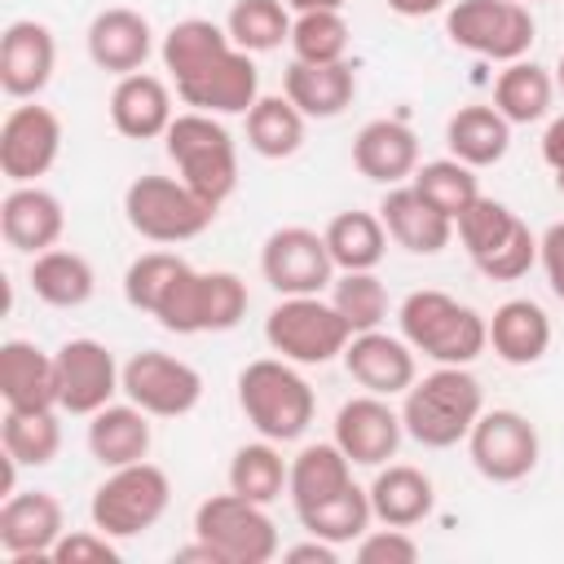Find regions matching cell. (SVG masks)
Segmentation results:
<instances>
[{
	"label": "cell",
	"mask_w": 564,
	"mask_h": 564,
	"mask_svg": "<svg viewBox=\"0 0 564 564\" xmlns=\"http://www.w3.org/2000/svg\"><path fill=\"white\" fill-rule=\"evenodd\" d=\"M163 70L176 97L203 115H247L260 97V70L225 26L207 18H181L159 44Z\"/></svg>",
	"instance_id": "6da1fadb"
},
{
	"label": "cell",
	"mask_w": 564,
	"mask_h": 564,
	"mask_svg": "<svg viewBox=\"0 0 564 564\" xmlns=\"http://www.w3.org/2000/svg\"><path fill=\"white\" fill-rule=\"evenodd\" d=\"M480 410H485L480 379L467 366H436L432 375L405 388L401 423H405V436H414L423 449H449L467 441Z\"/></svg>",
	"instance_id": "7a4b0ae2"
},
{
	"label": "cell",
	"mask_w": 564,
	"mask_h": 564,
	"mask_svg": "<svg viewBox=\"0 0 564 564\" xmlns=\"http://www.w3.org/2000/svg\"><path fill=\"white\" fill-rule=\"evenodd\" d=\"M401 339L436 366H471L489 348V317L445 291H410L397 308Z\"/></svg>",
	"instance_id": "3957f363"
},
{
	"label": "cell",
	"mask_w": 564,
	"mask_h": 564,
	"mask_svg": "<svg viewBox=\"0 0 564 564\" xmlns=\"http://www.w3.org/2000/svg\"><path fill=\"white\" fill-rule=\"evenodd\" d=\"M238 405L264 441L286 445L308 432L317 397H313L308 379L295 370V361L260 357V361H247L238 375Z\"/></svg>",
	"instance_id": "277c9868"
},
{
	"label": "cell",
	"mask_w": 564,
	"mask_h": 564,
	"mask_svg": "<svg viewBox=\"0 0 564 564\" xmlns=\"http://www.w3.org/2000/svg\"><path fill=\"white\" fill-rule=\"evenodd\" d=\"M163 145H167V159L176 163V176L207 203L220 207L238 189V145L216 115H203V110L176 115L172 128L163 132Z\"/></svg>",
	"instance_id": "5b68a950"
},
{
	"label": "cell",
	"mask_w": 564,
	"mask_h": 564,
	"mask_svg": "<svg viewBox=\"0 0 564 564\" xmlns=\"http://www.w3.org/2000/svg\"><path fill=\"white\" fill-rule=\"evenodd\" d=\"M167 502H172L167 471L141 458V463H128V467H110V476L93 489L88 516H93V529L123 542V538H137V533L154 529L163 520Z\"/></svg>",
	"instance_id": "8992f818"
},
{
	"label": "cell",
	"mask_w": 564,
	"mask_h": 564,
	"mask_svg": "<svg viewBox=\"0 0 564 564\" xmlns=\"http://www.w3.org/2000/svg\"><path fill=\"white\" fill-rule=\"evenodd\" d=\"M216 203L194 194L181 176H137L123 189V216L145 242H189L216 220Z\"/></svg>",
	"instance_id": "52a82bcc"
},
{
	"label": "cell",
	"mask_w": 564,
	"mask_h": 564,
	"mask_svg": "<svg viewBox=\"0 0 564 564\" xmlns=\"http://www.w3.org/2000/svg\"><path fill=\"white\" fill-rule=\"evenodd\" d=\"M264 339L278 357H286L295 366H326V361L344 357L352 326L339 317V308L330 300L282 295V304H273L264 317Z\"/></svg>",
	"instance_id": "ba28073f"
},
{
	"label": "cell",
	"mask_w": 564,
	"mask_h": 564,
	"mask_svg": "<svg viewBox=\"0 0 564 564\" xmlns=\"http://www.w3.org/2000/svg\"><path fill=\"white\" fill-rule=\"evenodd\" d=\"M194 538H203L220 564H269L282 542L278 524L269 520L264 502H251L242 494H212L194 511Z\"/></svg>",
	"instance_id": "9c48e42d"
},
{
	"label": "cell",
	"mask_w": 564,
	"mask_h": 564,
	"mask_svg": "<svg viewBox=\"0 0 564 564\" xmlns=\"http://www.w3.org/2000/svg\"><path fill=\"white\" fill-rule=\"evenodd\" d=\"M445 35L476 57L520 62L538 40V22L520 0H458L445 9Z\"/></svg>",
	"instance_id": "30bf717a"
},
{
	"label": "cell",
	"mask_w": 564,
	"mask_h": 564,
	"mask_svg": "<svg viewBox=\"0 0 564 564\" xmlns=\"http://www.w3.org/2000/svg\"><path fill=\"white\" fill-rule=\"evenodd\" d=\"M123 397L150 419H181L203 401V375L159 348H141L123 361Z\"/></svg>",
	"instance_id": "8fae6325"
},
{
	"label": "cell",
	"mask_w": 564,
	"mask_h": 564,
	"mask_svg": "<svg viewBox=\"0 0 564 564\" xmlns=\"http://www.w3.org/2000/svg\"><path fill=\"white\" fill-rule=\"evenodd\" d=\"M538 427L520 410H480L467 432V454L476 471L494 485H516L538 467Z\"/></svg>",
	"instance_id": "7c38bea8"
},
{
	"label": "cell",
	"mask_w": 564,
	"mask_h": 564,
	"mask_svg": "<svg viewBox=\"0 0 564 564\" xmlns=\"http://www.w3.org/2000/svg\"><path fill=\"white\" fill-rule=\"evenodd\" d=\"M260 273L278 295H317L335 282V260L326 234L304 225H282L260 247Z\"/></svg>",
	"instance_id": "4fadbf2b"
},
{
	"label": "cell",
	"mask_w": 564,
	"mask_h": 564,
	"mask_svg": "<svg viewBox=\"0 0 564 564\" xmlns=\"http://www.w3.org/2000/svg\"><path fill=\"white\" fill-rule=\"evenodd\" d=\"M57 410L66 414H97L101 405L123 392V366H115V352L101 339H66L57 352Z\"/></svg>",
	"instance_id": "5bb4252c"
},
{
	"label": "cell",
	"mask_w": 564,
	"mask_h": 564,
	"mask_svg": "<svg viewBox=\"0 0 564 564\" xmlns=\"http://www.w3.org/2000/svg\"><path fill=\"white\" fill-rule=\"evenodd\" d=\"M62 154V119L48 106H13L0 123V172L13 185H35Z\"/></svg>",
	"instance_id": "9a60e30c"
},
{
	"label": "cell",
	"mask_w": 564,
	"mask_h": 564,
	"mask_svg": "<svg viewBox=\"0 0 564 564\" xmlns=\"http://www.w3.org/2000/svg\"><path fill=\"white\" fill-rule=\"evenodd\" d=\"M62 533H66V516L48 489L9 494L0 502V551L9 555V564L53 560V546Z\"/></svg>",
	"instance_id": "2e32d148"
},
{
	"label": "cell",
	"mask_w": 564,
	"mask_h": 564,
	"mask_svg": "<svg viewBox=\"0 0 564 564\" xmlns=\"http://www.w3.org/2000/svg\"><path fill=\"white\" fill-rule=\"evenodd\" d=\"M401 436H405L401 414L375 392L344 401L335 414V445L352 458V467H383L397 454Z\"/></svg>",
	"instance_id": "e0dca14e"
},
{
	"label": "cell",
	"mask_w": 564,
	"mask_h": 564,
	"mask_svg": "<svg viewBox=\"0 0 564 564\" xmlns=\"http://www.w3.org/2000/svg\"><path fill=\"white\" fill-rule=\"evenodd\" d=\"M57 66V40L44 22L18 18L0 35V88L18 101L40 97Z\"/></svg>",
	"instance_id": "ac0fdd59"
},
{
	"label": "cell",
	"mask_w": 564,
	"mask_h": 564,
	"mask_svg": "<svg viewBox=\"0 0 564 564\" xmlns=\"http://www.w3.org/2000/svg\"><path fill=\"white\" fill-rule=\"evenodd\" d=\"M344 370L375 397H397L414 383L419 366H414V348L388 330H357L344 348Z\"/></svg>",
	"instance_id": "d6986e66"
},
{
	"label": "cell",
	"mask_w": 564,
	"mask_h": 564,
	"mask_svg": "<svg viewBox=\"0 0 564 564\" xmlns=\"http://www.w3.org/2000/svg\"><path fill=\"white\" fill-rule=\"evenodd\" d=\"M88 57L93 66L110 70V75H137L145 66V57L154 53V31L145 22V13L137 9H101L93 22H88Z\"/></svg>",
	"instance_id": "ffe728a7"
},
{
	"label": "cell",
	"mask_w": 564,
	"mask_h": 564,
	"mask_svg": "<svg viewBox=\"0 0 564 564\" xmlns=\"http://www.w3.org/2000/svg\"><path fill=\"white\" fill-rule=\"evenodd\" d=\"M0 397L4 410H57V357L31 339H4Z\"/></svg>",
	"instance_id": "44dd1931"
},
{
	"label": "cell",
	"mask_w": 564,
	"mask_h": 564,
	"mask_svg": "<svg viewBox=\"0 0 564 564\" xmlns=\"http://www.w3.org/2000/svg\"><path fill=\"white\" fill-rule=\"evenodd\" d=\"M66 229V212L57 203V194H48L44 185H13L0 203V234L13 251L40 256L48 247H57Z\"/></svg>",
	"instance_id": "7402d4cb"
},
{
	"label": "cell",
	"mask_w": 564,
	"mask_h": 564,
	"mask_svg": "<svg viewBox=\"0 0 564 564\" xmlns=\"http://www.w3.org/2000/svg\"><path fill=\"white\" fill-rule=\"evenodd\" d=\"M379 220H383L388 238L397 247H405L410 256H436L454 238V220L445 212H436L414 185H392L379 203Z\"/></svg>",
	"instance_id": "603a6c76"
},
{
	"label": "cell",
	"mask_w": 564,
	"mask_h": 564,
	"mask_svg": "<svg viewBox=\"0 0 564 564\" xmlns=\"http://www.w3.org/2000/svg\"><path fill=\"white\" fill-rule=\"evenodd\" d=\"M352 163L375 185H401L419 167V137L401 119H370L352 141Z\"/></svg>",
	"instance_id": "cb8c5ba5"
},
{
	"label": "cell",
	"mask_w": 564,
	"mask_h": 564,
	"mask_svg": "<svg viewBox=\"0 0 564 564\" xmlns=\"http://www.w3.org/2000/svg\"><path fill=\"white\" fill-rule=\"evenodd\" d=\"M176 110H172V88L159 75H119L115 93H110V123L119 137L128 141H154L172 128Z\"/></svg>",
	"instance_id": "d4e9b609"
},
{
	"label": "cell",
	"mask_w": 564,
	"mask_h": 564,
	"mask_svg": "<svg viewBox=\"0 0 564 564\" xmlns=\"http://www.w3.org/2000/svg\"><path fill=\"white\" fill-rule=\"evenodd\" d=\"M282 93L300 106L304 119H335L357 97V70L348 62H300L282 70Z\"/></svg>",
	"instance_id": "484cf974"
},
{
	"label": "cell",
	"mask_w": 564,
	"mask_h": 564,
	"mask_svg": "<svg viewBox=\"0 0 564 564\" xmlns=\"http://www.w3.org/2000/svg\"><path fill=\"white\" fill-rule=\"evenodd\" d=\"M489 348L507 366H533L551 348V317L533 300H507L489 317Z\"/></svg>",
	"instance_id": "4316f807"
},
{
	"label": "cell",
	"mask_w": 564,
	"mask_h": 564,
	"mask_svg": "<svg viewBox=\"0 0 564 564\" xmlns=\"http://www.w3.org/2000/svg\"><path fill=\"white\" fill-rule=\"evenodd\" d=\"M370 511L379 524H397V529H414L432 516L436 507V489L432 480L410 467V463H388L375 480H370Z\"/></svg>",
	"instance_id": "83f0119b"
},
{
	"label": "cell",
	"mask_w": 564,
	"mask_h": 564,
	"mask_svg": "<svg viewBox=\"0 0 564 564\" xmlns=\"http://www.w3.org/2000/svg\"><path fill=\"white\" fill-rule=\"evenodd\" d=\"M88 454L110 471V467H128L141 463L150 454V414L132 401L123 405H101L88 423Z\"/></svg>",
	"instance_id": "f1b7e54d"
},
{
	"label": "cell",
	"mask_w": 564,
	"mask_h": 564,
	"mask_svg": "<svg viewBox=\"0 0 564 564\" xmlns=\"http://www.w3.org/2000/svg\"><path fill=\"white\" fill-rule=\"evenodd\" d=\"M445 145L467 167H489L511 150V123L494 106H458L445 123Z\"/></svg>",
	"instance_id": "f546056e"
},
{
	"label": "cell",
	"mask_w": 564,
	"mask_h": 564,
	"mask_svg": "<svg viewBox=\"0 0 564 564\" xmlns=\"http://www.w3.org/2000/svg\"><path fill=\"white\" fill-rule=\"evenodd\" d=\"M31 291L53 308H79L97 291V273L79 251L48 247L31 260Z\"/></svg>",
	"instance_id": "4dcf8cb0"
},
{
	"label": "cell",
	"mask_w": 564,
	"mask_h": 564,
	"mask_svg": "<svg viewBox=\"0 0 564 564\" xmlns=\"http://www.w3.org/2000/svg\"><path fill=\"white\" fill-rule=\"evenodd\" d=\"M247 145L260 159H291L304 145V115L286 93H260L247 110Z\"/></svg>",
	"instance_id": "1f68e13d"
},
{
	"label": "cell",
	"mask_w": 564,
	"mask_h": 564,
	"mask_svg": "<svg viewBox=\"0 0 564 564\" xmlns=\"http://www.w3.org/2000/svg\"><path fill=\"white\" fill-rule=\"evenodd\" d=\"M352 485V458L335 445V441H317V445H304L295 458H291V480H286V494L295 507H308V502H322L339 489Z\"/></svg>",
	"instance_id": "d6a6232c"
},
{
	"label": "cell",
	"mask_w": 564,
	"mask_h": 564,
	"mask_svg": "<svg viewBox=\"0 0 564 564\" xmlns=\"http://www.w3.org/2000/svg\"><path fill=\"white\" fill-rule=\"evenodd\" d=\"M330 260L339 273H357V269H375L388 251V229L379 220V212H339L330 216V225L322 229Z\"/></svg>",
	"instance_id": "836d02e7"
},
{
	"label": "cell",
	"mask_w": 564,
	"mask_h": 564,
	"mask_svg": "<svg viewBox=\"0 0 564 564\" xmlns=\"http://www.w3.org/2000/svg\"><path fill=\"white\" fill-rule=\"evenodd\" d=\"M551 97H555L551 70L538 66V62H524V57L507 62V70L494 84V110L507 123H538L551 110Z\"/></svg>",
	"instance_id": "e575fe53"
},
{
	"label": "cell",
	"mask_w": 564,
	"mask_h": 564,
	"mask_svg": "<svg viewBox=\"0 0 564 564\" xmlns=\"http://www.w3.org/2000/svg\"><path fill=\"white\" fill-rule=\"evenodd\" d=\"M295 516H300L304 533L326 538V542H335V546L357 542V538L370 529V520H375V511H370V494L357 489V485H348V489H339V494H330V498H322V502L295 507Z\"/></svg>",
	"instance_id": "d590c367"
},
{
	"label": "cell",
	"mask_w": 564,
	"mask_h": 564,
	"mask_svg": "<svg viewBox=\"0 0 564 564\" xmlns=\"http://www.w3.org/2000/svg\"><path fill=\"white\" fill-rule=\"evenodd\" d=\"M291 480V463H282L278 454V441H251V445H238L234 458H229V489L251 498V502H278L282 489Z\"/></svg>",
	"instance_id": "8d00e7d4"
},
{
	"label": "cell",
	"mask_w": 564,
	"mask_h": 564,
	"mask_svg": "<svg viewBox=\"0 0 564 564\" xmlns=\"http://www.w3.org/2000/svg\"><path fill=\"white\" fill-rule=\"evenodd\" d=\"M0 445L22 467H48L62 449V423L57 410H4Z\"/></svg>",
	"instance_id": "74e56055"
},
{
	"label": "cell",
	"mask_w": 564,
	"mask_h": 564,
	"mask_svg": "<svg viewBox=\"0 0 564 564\" xmlns=\"http://www.w3.org/2000/svg\"><path fill=\"white\" fill-rule=\"evenodd\" d=\"M291 4L286 0H234L225 31L238 48L247 53H269L282 48V40H291Z\"/></svg>",
	"instance_id": "f35d334b"
},
{
	"label": "cell",
	"mask_w": 564,
	"mask_h": 564,
	"mask_svg": "<svg viewBox=\"0 0 564 564\" xmlns=\"http://www.w3.org/2000/svg\"><path fill=\"white\" fill-rule=\"evenodd\" d=\"M410 185L436 207V212H445L449 220H458L476 198H480V185H476V167H467L463 159H432V163H423V167H414V176H410Z\"/></svg>",
	"instance_id": "ab89813d"
},
{
	"label": "cell",
	"mask_w": 564,
	"mask_h": 564,
	"mask_svg": "<svg viewBox=\"0 0 564 564\" xmlns=\"http://www.w3.org/2000/svg\"><path fill=\"white\" fill-rule=\"evenodd\" d=\"M524 220L507 207V203H498V198H489V194H480L458 220H454V229H458V242H463V251L471 256V264H480V260H489L516 229H520Z\"/></svg>",
	"instance_id": "60d3db41"
},
{
	"label": "cell",
	"mask_w": 564,
	"mask_h": 564,
	"mask_svg": "<svg viewBox=\"0 0 564 564\" xmlns=\"http://www.w3.org/2000/svg\"><path fill=\"white\" fill-rule=\"evenodd\" d=\"M291 53L300 62H344L348 57V22L339 9H308L291 22Z\"/></svg>",
	"instance_id": "b9f144b4"
},
{
	"label": "cell",
	"mask_w": 564,
	"mask_h": 564,
	"mask_svg": "<svg viewBox=\"0 0 564 564\" xmlns=\"http://www.w3.org/2000/svg\"><path fill=\"white\" fill-rule=\"evenodd\" d=\"M330 304H335L339 317L352 326V335H357V330H375V326H383V317H388V291H383V282L375 278V269L339 273V278L330 282Z\"/></svg>",
	"instance_id": "7bdbcfd3"
},
{
	"label": "cell",
	"mask_w": 564,
	"mask_h": 564,
	"mask_svg": "<svg viewBox=\"0 0 564 564\" xmlns=\"http://www.w3.org/2000/svg\"><path fill=\"white\" fill-rule=\"evenodd\" d=\"M189 260H181L176 251H145L128 264L123 273V300L137 308V313H154L159 295L172 286V278L185 269Z\"/></svg>",
	"instance_id": "ee69618b"
},
{
	"label": "cell",
	"mask_w": 564,
	"mask_h": 564,
	"mask_svg": "<svg viewBox=\"0 0 564 564\" xmlns=\"http://www.w3.org/2000/svg\"><path fill=\"white\" fill-rule=\"evenodd\" d=\"M247 317V282L229 269H203V335L234 330Z\"/></svg>",
	"instance_id": "f6af8a7d"
},
{
	"label": "cell",
	"mask_w": 564,
	"mask_h": 564,
	"mask_svg": "<svg viewBox=\"0 0 564 564\" xmlns=\"http://www.w3.org/2000/svg\"><path fill=\"white\" fill-rule=\"evenodd\" d=\"M533 264H538V238H533L529 225H520V229H516L489 260H480L476 269H480L485 278H494V282H516V278H524Z\"/></svg>",
	"instance_id": "bcb514c9"
},
{
	"label": "cell",
	"mask_w": 564,
	"mask_h": 564,
	"mask_svg": "<svg viewBox=\"0 0 564 564\" xmlns=\"http://www.w3.org/2000/svg\"><path fill=\"white\" fill-rule=\"evenodd\" d=\"M357 560L361 564H414L419 560V542L405 529H397V524L366 529L357 538Z\"/></svg>",
	"instance_id": "7dc6e473"
},
{
	"label": "cell",
	"mask_w": 564,
	"mask_h": 564,
	"mask_svg": "<svg viewBox=\"0 0 564 564\" xmlns=\"http://www.w3.org/2000/svg\"><path fill=\"white\" fill-rule=\"evenodd\" d=\"M53 560L57 564H119V546L101 529H75L57 538Z\"/></svg>",
	"instance_id": "c3c4849f"
},
{
	"label": "cell",
	"mask_w": 564,
	"mask_h": 564,
	"mask_svg": "<svg viewBox=\"0 0 564 564\" xmlns=\"http://www.w3.org/2000/svg\"><path fill=\"white\" fill-rule=\"evenodd\" d=\"M538 260H542V273L551 282V291L564 300V220H555L542 238H538Z\"/></svg>",
	"instance_id": "681fc988"
},
{
	"label": "cell",
	"mask_w": 564,
	"mask_h": 564,
	"mask_svg": "<svg viewBox=\"0 0 564 564\" xmlns=\"http://www.w3.org/2000/svg\"><path fill=\"white\" fill-rule=\"evenodd\" d=\"M282 560H286V564H335V560H339V546L326 542V538H313V533H308V542L286 546Z\"/></svg>",
	"instance_id": "f907efd6"
},
{
	"label": "cell",
	"mask_w": 564,
	"mask_h": 564,
	"mask_svg": "<svg viewBox=\"0 0 564 564\" xmlns=\"http://www.w3.org/2000/svg\"><path fill=\"white\" fill-rule=\"evenodd\" d=\"M542 159L551 172H564V115H555L542 132Z\"/></svg>",
	"instance_id": "816d5d0a"
},
{
	"label": "cell",
	"mask_w": 564,
	"mask_h": 564,
	"mask_svg": "<svg viewBox=\"0 0 564 564\" xmlns=\"http://www.w3.org/2000/svg\"><path fill=\"white\" fill-rule=\"evenodd\" d=\"M383 4L401 18H427V13H441L449 0H383Z\"/></svg>",
	"instance_id": "f5cc1de1"
},
{
	"label": "cell",
	"mask_w": 564,
	"mask_h": 564,
	"mask_svg": "<svg viewBox=\"0 0 564 564\" xmlns=\"http://www.w3.org/2000/svg\"><path fill=\"white\" fill-rule=\"evenodd\" d=\"M295 13H308V9H344L348 0H286Z\"/></svg>",
	"instance_id": "db71d44e"
},
{
	"label": "cell",
	"mask_w": 564,
	"mask_h": 564,
	"mask_svg": "<svg viewBox=\"0 0 564 564\" xmlns=\"http://www.w3.org/2000/svg\"><path fill=\"white\" fill-rule=\"evenodd\" d=\"M555 84L564 88V57H560V66H555Z\"/></svg>",
	"instance_id": "11a10c76"
},
{
	"label": "cell",
	"mask_w": 564,
	"mask_h": 564,
	"mask_svg": "<svg viewBox=\"0 0 564 564\" xmlns=\"http://www.w3.org/2000/svg\"><path fill=\"white\" fill-rule=\"evenodd\" d=\"M555 189H560V194H564V172H555Z\"/></svg>",
	"instance_id": "9f6ffc18"
},
{
	"label": "cell",
	"mask_w": 564,
	"mask_h": 564,
	"mask_svg": "<svg viewBox=\"0 0 564 564\" xmlns=\"http://www.w3.org/2000/svg\"><path fill=\"white\" fill-rule=\"evenodd\" d=\"M520 4H533V0H520Z\"/></svg>",
	"instance_id": "6f0895ef"
}]
</instances>
